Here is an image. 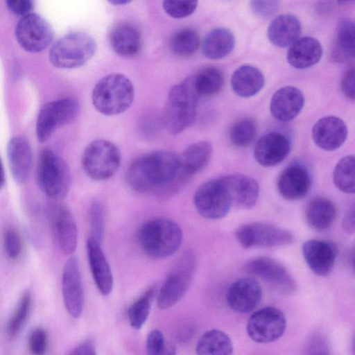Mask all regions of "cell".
Segmentation results:
<instances>
[{
	"label": "cell",
	"mask_w": 355,
	"mask_h": 355,
	"mask_svg": "<svg viewBox=\"0 0 355 355\" xmlns=\"http://www.w3.org/2000/svg\"><path fill=\"white\" fill-rule=\"evenodd\" d=\"M125 181L135 192L165 200L179 192L189 179L180 170L179 155L160 150L136 158L127 170Z\"/></svg>",
	"instance_id": "1"
},
{
	"label": "cell",
	"mask_w": 355,
	"mask_h": 355,
	"mask_svg": "<svg viewBox=\"0 0 355 355\" xmlns=\"http://www.w3.org/2000/svg\"><path fill=\"white\" fill-rule=\"evenodd\" d=\"M199 98L191 77L185 78L171 89L162 116L168 132L178 135L194 122Z\"/></svg>",
	"instance_id": "2"
},
{
	"label": "cell",
	"mask_w": 355,
	"mask_h": 355,
	"mask_svg": "<svg viewBox=\"0 0 355 355\" xmlns=\"http://www.w3.org/2000/svg\"><path fill=\"white\" fill-rule=\"evenodd\" d=\"M137 239L139 246L148 257L162 259L172 256L178 250L183 233L174 220L158 218L143 224Z\"/></svg>",
	"instance_id": "3"
},
{
	"label": "cell",
	"mask_w": 355,
	"mask_h": 355,
	"mask_svg": "<svg viewBox=\"0 0 355 355\" xmlns=\"http://www.w3.org/2000/svg\"><path fill=\"white\" fill-rule=\"evenodd\" d=\"M135 98V89L130 79L114 73L102 78L94 86L92 101L95 109L106 116H114L126 111Z\"/></svg>",
	"instance_id": "4"
},
{
	"label": "cell",
	"mask_w": 355,
	"mask_h": 355,
	"mask_svg": "<svg viewBox=\"0 0 355 355\" xmlns=\"http://www.w3.org/2000/svg\"><path fill=\"white\" fill-rule=\"evenodd\" d=\"M96 51V41L90 35L73 32L62 36L52 45L49 60L57 68L76 69L86 64Z\"/></svg>",
	"instance_id": "5"
},
{
	"label": "cell",
	"mask_w": 355,
	"mask_h": 355,
	"mask_svg": "<svg viewBox=\"0 0 355 355\" xmlns=\"http://www.w3.org/2000/svg\"><path fill=\"white\" fill-rule=\"evenodd\" d=\"M36 178L40 189L53 199L64 198L71 187V175L68 164L47 148L43 149L40 154Z\"/></svg>",
	"instance_id": "6"
},
{
	"label": "cell",
	"mask_w": 355,
	"mask_h": 355,
	"mask_svg": "<svg viewBox=\"0 0 355 355\" xmlns=\"http://www.w3.org/2000/svg\"><path fill=\"white\" fill-rule=\"evenodd\" d=\"M196 266V257L191 251L184 252L175 260L157 294L159 309H167L182 298L190 287Z\"/></svg>",
	"instance_id": "7"
},
{
	"label": "cell",
	"mask_w": 355,
	"mask_h": 355,
	"mask_svg": "<svg viewBox=\"0 0 355 355\" xmlns=\"http://www.w3.org/2000/svg\"><path fill=\"white\" fill-rule=\"evenodd\" d=\"M81 161L87 175L95 180H105L112 178L119 170L121 154L112 142L97 139L85 148Z\"/></svg>",
	"instance_id": "8"
},
{
	"label": "cell",
	"mask_w": 355,
	"mask_h": 355,
	"mask_svg": "<svg viewBox=\"0 0 355 355\" xmlns=\"http://www.w3.org/2000/svg\"><path fill=\"white\" fill-rule=\"evenodd\" d=\"M193 203L205 218L216 220L225 216L232 205L223 177L202 184L195 192Z\"/></svg>",
	"instance_id": "9"
},
{
	"label": "cell",
	"mask_w": 355,
	"mask_h": 355,
	"mask_svg": "<svg viewBox=\"0 0 355 355\" xmlns=\"http://www.w3.org/2000/svg\"><path fill=\"white\" fill-rule=\"evenodd\" d=\"M79 110V103L73 98H64L44 104L36 121L38 140L41 142L47 141L55 130L71 122Z\"/></svg>",
	"instance_id": "10"
},
{
	"label": "cell",
	"mask_w": 355,
	"mask_h": 355,
	"mask_svg": "<svg viewBox=\"0 0 355 355\" xmlns=\"http://www.w3.org/2000/svg\"><path fill=\"white\" fill-rule=\"evenodd\" d=\"M235 236L240 245L245 249L287 245L295 241L289 231L259 222L239 226L235 231Z\"/></svg>",
	"instance_id": "11"
},
{
	"label": "cell",
	"mask_w": 355,
	"mask_h": 355,
	"mask_svg": "<svg viewBox=\"0 0 355 355\" xmlns=\"http://www.w3.org/2000/svg\"><path fill=\"white\" fill-rule=\"evenodd\" d=\"M286 329L284 313L273 306L263 307L249 318L246 331L251 340L257 343H270L280 338Z\"/></svg>",
	"instance_id": "12"
},
{
	"label": "cell",
	"mask_w": 355,
	"mask_h": 355,
	"mask_svg": "<svg viewBox=\"0 0 355 355\" xmlns=\"http://www.w3.org/2000/svg\"><path fill=\"white\" fill-rule=\"evenodd\" d=\"M16 39L26 51L38 53L52 42L54 33L50 24L42 16L30 13L20 19L15 28Z\"/></svg>",
	"instance_id": "13"
},
{
	"label": "cell",
	"mask_w": 355,
	"mask_h": 355,
	"mask_svg": "<svg viewBox=\"0 0 355 355\" xmlns=\"http://www.w3.org/2000/svg\"><path fill=\"white\" fill-rule=\"evenodd\" d=\"M245 270L263 279L281 294L290 295L297 290V284L287 268L274 259H253L247 263Z\"/></svg>",
	"instance_id": "14"
},
{
	"label": "cell",
	"mask_w": 355,
	"mask_h": 355,
	"mask_svg": "<svg viewBox=\"0 0 355 355\" xmlns=\"http://www.w3.org/2000/svg\"><path fill=\"white\" fill-rule=\"evenodd\" d=\"M52 232L60 250L66 255L76 251L78 228L71 211L62 204L53 205L49 211Z\"/></svg>",
	"instance_id": "15"
},
{
	"label": "cell",
	"mask_w": 355,
	"mask_h": 355,
	"mask_svg": "<svg viewBox=\"0 0 355 355\" xmlns=\"http://www.w3.org/2000/svg\"><path fill=\"white\" fill-rule=\"evenodd\" d=\"M62 297L68 313L73 318H79L84 306V295L79 262L72 256L66 261L62 277Z\"/></svg>",
	"instance_id": "16"
},
{
	"label": "cell",
	"mask_w": 355,
	"mask_h": 355,
	"mask_svg": "<svg viewBox=\"0 0 355 355\" xmlns=\"http://www.w3.org/2000/svg\"><path fill=\"white\" fill-rule=\"evenodd\" d=\"M262 298L259 283L252 277H242L234 282L226 293V301L230 308L239 313L253 311Z\"/></svg>",
	"instance_id": "17"
},
{
	"label": "cell",
	"mask_w": 355,
	"mask_h": 355,
	"mask_svg": "<svg viewBox=\"0 0 355 355\" xmlns=\"http://www.w3.org/2000/svg\"><path fill=\"white\" fill-rule=\"evenodd\" d=\"M302 254L306 264L315 275L326 277L334 268L338 250L332 242L310 239L304 243Z\"/></svg>",
	"instance_id": "18"
},
{
	"label": "cell",
	"mask_w": 355,
	"mask_h": 355,
	"mask_svg": "<svg viewBox=\"0 0 355 355\" xmlns=\"http://www.w3.org/2000/svg\"><path fill=\"white\" fill-rule=\"evenodd\" d=\"M291 144L286 136L279 132H270L262 136L254 148V157L264 167L276 166L285 159Z\"/></svg>",
	"instance_id": "19"
},
{
	"label": "cell",
	"mask_w": 355,
	"mask_h": 355,
	"mask_svg": "<svg viewBox=\"0 0 355 355\" xmlns=\"http://www.w3.org/2000/svg\"><path fill=\"white\" fill-rule=\"evenodd\" d=\"M345 122L335 116H327L318 120L312 129L314 143L321 149L333 151L339 148L347 137Z\"/></svg>",
	"instance_id": "20"
},
{
	"label": "cell",
	"mask_w": 355,
	"mask_h": 355,
	"mask_svg": "<svg viewBox=\"0 0 355 355\" xmlns=\"http://www.w3.org/2000/svg\"><path fill=\"white\" fill-rule=\"evenodd\" d=\"M311 178L309 171L300 164L287 166L279 175L277 187L282 198L288 200L303 198L309 193Z\"/></svg>",
	"instance_id": "21"
},
{
	"label": "cell",
	"mask_w": 355,
	"mask_h": 355,
	"mask_svg": "<svg viewBox=\"0 0 355 355\" xmlns=\"http://www.w3.org/2000/svg\"><path fill=\"white\" fill-rule=\"evenodd\" d=\"M223 179L232 206L242 209L254 207L259 196V187L254 178L243 174H231L223 176Z\"/></svg>",
	"instance_id": "22"
},
{
	"label": "cell",
	"mask_w": 355,
	"mask_h": 355,
	"mask_svg": "<svg viewBox=\"0 0 355 355\" xmlns=\"http://www.w3.org/2000/svg\"><path fill=\"white\" fill-rule=\"evenodd\" d=\"M304 97L302 91L293 86L280 88L272 96L270 110L272 116L280 121H290L302 110Z\"/></svg>",
	"instance_id": "23"
},
{
	"label": "cell",
	"mask_w": 355,
	"mask_h": 355,
	"mask_svg": "<svg viewBox=\"0 0 355 355\" xmlns=\"http://www.w3.org/2000/svg\"><path fill=\"white\" fill-rule=\"evenodd\" d=\"M101 244L98 241L88 238L86 243L87 255L97 288L102 295H107L112 289L113 277Z\"/></svg>",
	"instance_id": "24"
},
{
	"label": "cell",
	"mask_w": 355,
	"mask_h": 355,
	"mask_svg": "<svg viewBox=\"0 0 355 355\" xmlns=\"http://www.w3.org/2000/svg\"><path fill=\"white\" fill-rule=\"evenodd\" d=\"M7 155L15 181L18 184L24 183L32 167L33 155L30 144L24 137H14L8 144Z\"/></svg>",
	"instance_id": "25"
},
{
	"label": "cell",
	"mask_w": 355,
	"mask_h": 355,
	"mask_svg": "<svg viewBox=\"0 0 355 355\" xmlns=\"http://www.w3.org/2000/svg\"><path fill=\"white\" fill-rule=\"evenodd\" d=\"M322 47L320 42L311 37H303L295 41L287 51L288 62L294 68H309L321 59Z\"/></svg>",
	"instance_id": "26"
},
{
	"label": "cell",
	"mask_w": 355,
	"mask_h": 355,
	"mask_svg": "<svg viewBox=\"0 0 355 355\" xmlns=\"http://www.w3.org/2000/svg\"><path fill=\"white\" fill-rule=\"evenodd\" d=\"M300 20L293 15L282 14L275 17L268 28L270 42L278 47L291 45L300 35Z\"/></svg>",
	"instance_id": "27"
},
{
	"label": "cell",
	"mask_w": 355,
	"mask_h": 355,
	"mask_svg": "<svg viewBox=\"0 0 355 355\" xmlns=\"http://www.w3.org/2000/svg\"><path fill=\"white\" fill-rule=\"evenodd\" d=\"M212 153L209 142L202 141L191 144L179 155L181 171L189 180L209 164Z\"/></svg>",
	"instance_id": "28"
},
{
	"label": "cell",
	"mask_w": 355,
	"mask_h": 355,
	"mask_svg": "<svg viewBox=\"0 0 355 355\" xmlns=\"http://www.w3.org/2000/svg\"><path fill=\"white\" fill-rule=\"evenodd\" d=\"M264 85V76L256 67L242 65L232 73L231 85L239 96L248 98L256 95Z\"/></svg>",
	"instance_id": "29"
},
{
	"label": "cell",
	"mask_w": 355,
	"mask_h": 355,
	"mask_svg": "<svg viewBox=\"0 0 355 355\" xmlns=\"http://www.w3.org/2000/svg\"><path fill=\"white\" fill-rule=\"evenodd\" d=\"M110 43L113 50L119 55L132 57L141 49V40L138 30L130 24H119L110 33Z\"/></svg>",
	"instance_id": "30"
},
{
	"label": "cell",
	"mask_w": 355,
	"mask_h": 355,
	"mask_svg": "<svg viewBox=\"0 0 355 355\" xmlns=\"http://www.w3.org/2000/svg\"><path fill=\"white\" fill-rule=\"evenodd\" d=\"M337 210L334 202L324 197H316L309 202L306 210V218L314 230L323 231L329 229L334 223Z\"/></svg>",
	"instance_id": "31"
},
{
	"label": "cell",
	"mask_w": 355,
	"mask_h": 355,
	"mask_svg": "<svg viewBox=\"0 0 355 355\" xmlns=\"http://www.w3.org/2000/svg\"><path fill=\"white\" fill-rule=\"evenodd\" d=\"M235 46V37L225 28H216L205 37L202 42L203 55L211 60L221 59L230 54Z\"/></svg>",
	"instance_id": "32"
},
{
	"label": "cell",
	"mask_w": 355,
	"mask_h": 355,
	"mask_svg": "<svg viewBox=\"0 0 355 355\" xmlns=\"http://www.w3.org/2000/svg\"><path fill=\"white\" fill-rule=\"evenodd\" d=\"M196 352L197 355H232L233 344L224 331L210 329L198 339Z\"/></svg>",
	"instance_id": "33"
},
{
	"label": "cell",
	"mask_w": 355,
	"mask_h": 355,
	"mask_svg": "<svg viewBox=\"0 0 355 355\" xmlns=\"http://www.w3.org/2000/svg\"><path fill=\"white\" fill-rule=\"evenodd\" d=\"M334 59L339 62H347L354 58V24L343 19L338 26L333 49Z\"/></svg>",
	"instance_id": "34"
},
{
	"label": "cell",
	"mask_w": 355,
	"mask_h": 355,
	"mask_svg": "<svg viewBox=\"0 0 355 355\" xmlns=\"http://www.w3.org/2000/svg\"><path fill=\"white\" fill-rule=\"evenodd\" d=\"M191 78L199 97L214 96L222 89L224 85L223 71L214 66L201 69Z\"/></svg>",
	"instance_id": "35"
},
{
	"label": "cell",
	"mask_w": 355,
	"mask_h": 355,
	"mask_svg": "<svg viewBox=\"0 0 355 355\" xmlns=\"http://www.w3.org/2000/svg\"><path fill=\"white\" fill-rule=\"evenodd\" d=\"M157 290V286H151L129 306L127 315L135 329H140L146 321Z\"/></svg>",
	"instance_id": "36"
},
{
	"label": "cell",
	"mask_w": 355,
	"mask_h": 355,
	"mask_svg": "<svg viewBox=\"0 0 355 355\" xmlns=\"http://www.w3.org/2000/svg\"><path fill=\"white\" fill-rule=\"evenodd\" d=\"M355 159L353 155H348L340 159L333 172V181L340 191L351 194L355 191L354 182Z\"/></svg>",
	"instance_id": "37"
},
{
	"label": "cell",
	"mask_w": 355,
	"mask_h": 355,
	"mask_svg": "<svg viewBox=\"0 0 355 355\" xmlns=\"http://www.w3.org/2000/svg\"><path fill=\"white\" fill-rule=\"evenodd\" d=\"M200 46L198 33L191 28H184L175 33L171 39L170 48L178 56L188 57L194 54Z\"/></svg>",
	"instance_id": "38"
},
{
	"label": "cell",
	"mask_w": 355,
	"mask_h": 355,
	"mask_svg": "<svg viewBox=\"0 0 355 355\" xmlns=\"http://www.w3.org/2000/svg\"><path fill=\"white\" fill-rule=\"evenodd\" d=\"M257 125L252 118H241L234 121L230 128L229 135L232 144L238 148L249 146L256 137Z\"/></svg>",
	"instance_id": "39"
},
{
	"label": "cell",
	"mask_w": 355,
	"mask_h": 355,
	"mask_svg": "<svg viewBox=\"0 0 355 355\" xmlns=\"http://www.w3.org/2000/svg\"><path fill=\"white\" fill-rule=\"evenodd\" d=\"M31 301V294L27 291L21 297L15 312L8 321L7 331L10 336H15L24 327L29 315Z\"/></svg>",
	"instance_id": "40"
},
{
	"label": "cell",
	"mask_w": 355,
	"mask_h": 355,
	"mask_svg": "<svg viewBox=\"0 0 355 355\" xmlns=\"http://www.w3.org/2000/svg\"><path fill=\"white\" fill-rule=\"evenodd\" d=\"M90 237L101 243L105 230V211L100 202H92L89 209Z\"/></svg>",
	"instance_id": "41"
},
{
	"label": "cell",
	"mask_w": 355,
	"mask_h": 355,
	"mask_svg": "<svg viewBox=\"0 0 355 355\" xmlns=\"http://www.w3.org/2000/svg\"><path fill=\"white\" fill-rule=\"evenodd\" d=\"M198 6V1L193 0L164 1V12L175 19H182L192 15Z\"/></svg>",
	"instance_id": "42"
},
{
	"label": "cell",
	"mask_w": 355,
	"mask_h": 355,
	"mask_svg": "<svg viewBox=\"0 0 355 355\" xmlns=\"http://www.w3.org/2000/svg\"><path fill=\"white\" fill-rule=\"evenodd\" d=\"M3 247L9 258L17 259L21 252L22 243L19 233L14 229L7 230L3 235Z\"/></svg>",
	"instance_id": "43"
},
{
	"label": "cell",
	"mask_w": 355,
	"mask_h": 355,
	"mask_svg": "<svg viewBox=\"0 0 355 355\" xmlns=\"http://www.w3.org/2000/svg\"><path fill=\"white\" fill-rule=\"evenodd\" d=\"M48 344L47 335L40 327L34 329L28 338V347L32 355H44Z\"/></svg>",
	"instance_id": "44"
},
{
	"label": "cell",
	"mask_w": 355,
	"mask_h": 355,
	"mask_svg": "<svg viewBox=\"0 0 355 355\" xmlns=\"http://www.w3.org/2000/svg\"><path fill=\"white\" fill-rule=\"evenodd\" d=\"M165 346L163 334L159 330L154 329L149 333L146 343L147 355H162Z\"/></svg>",
	"instance_id": "45"
},
{
	"label": "cell",
	"mask_w": 355,
	"mask_h": 355,
	"mask_svg": "<svg viewBox=\"0 0 355 355\" xmlns=\"http://www.w3.org/2000/svg\"><path fill=\"white\" fill-rule=\"evenodd\" d=\"M305 355H331L327 340L319 334L312 336L307 344Z\"/></svg>",
	"instance_id": "46"
},
{
	"label": "cell",
	"mask_w": 355,
	"mask_h": 355,
	"mask_svg": "<svg viewBox=\"0 0 355 355\" xmlns=\"http://www.w3.org/2000/svg\"><path fill=\"white\" fill-rule=\"evenodd\" d=\"M279 3V1H252L250 7L257 15L269 17L277 10Z\"/></svg>",
	"instance_id": "47"
},
{
	"label": "cell",
	"mask_w": 355,
	"mask_h": 355,
	"mask_svg": "<svg viewBox=\"0 0 355 355\" xmlns=\"http://www.w3.org/2000/svg\"><path fill=\"white\" fill-rule=\"evenodd\" d=\"M9 10L21 17L31 13L33 2L31 0H8L6 1Z\"/></svg>",
	"instance_id": "48"
},
{
	"label": "cell",
	"mask_w": 355,
	"mask_h": 355,
	"mask_svg": "<svg viewBox=\"0 0 355 355\" xmlns=\"http://www.w3.org/2000/svg\"><path fill=\"white\" fill-rule=\"evenodd\" d=\"M354 67L347 69L342 78L341 88L343 94L349 99H354Z\"/></svg>",
	"instance_id": "49"
},
{
	"label": "cell",
	"mask_w": 355,
	"mask_h": 355,
	"mask_svg": "<svg viewBox=\"0 0 355 355\" xmlns=\"http://www.w3.org/2000/svg\"><path fill=\"white\" fill-rule=\"evenodd\" d=\"M67 355H96L94 343L87 340L71 349Z\"/></svg>",
	"instance_id": "50"
},
{
	"label": "cell",
	"mask_w": 355,
	"mask_h": 355,
	"mask_svg": "<svg viewBox=\"0 0 355 355\" xmlns=\"http://www.w3.org/2000/svg\"><path fill=\"white\" fill-rule=\"evenodd\" d=\"M354 206L352 205L346 212L341 223L343 230L349 234L354 232Z\"/></svg>",
	"instance_id": "51"
},
{
	"label": "cell",
	"mask_w": 355,
	"mask_h": 355,
	"mask_svg": "<svg viewBox=\"0 0 355 355\" xmlns=\"http://www.w3.org/2000/svg\"><path fill=\"white\" fill-rule=\"evenodd\" d=\"M162 355H176L175 347L171 343L166 344L164 350Z\"/></svg>",
	"instance_id": "52"
},
{
	"label": "cell",
	"mask_w": 355,
	"mask_h": 355,
	"mask_svg": "<svg viewBox=\"0 0 355 355\" xmlns=\"http://www.w3.org/2000/svg\"><path fill=\"white\" fill-rule=\"evenodd\" d=\"M5 180H6V178H5L4 168H3L1 160L0 159V189L3 187Z\"/></svg>",
	"instance_id": "53"
},
{
	"label": "cell",
	"mask_w": 355,
	"mask_h": 355,
	"mask_svg": "<svg viewBox=\"0 0 355 355\" xmlns=\"http://www.w3.org/2000/svg\"><path fill=\"white\" fill-rule=\"evenodd\" d=\"M109 2L113 5L121 6V5H123V4L125 5L128 3H130V1H127V0H113V1H111Z\"/></svg>",
	"instance_id": "54"
}]
</instances>
